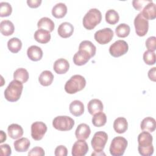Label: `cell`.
<instances>
[{
	"label": "cell",
	"mask_w": 156,
	"mask_h": 156,
	"mask_svg": "<svg viewBox=\"0 0 156 156\" xmlns=\"http://www.w3.org/2000/svg\"><path fill=\"white\" fill-rule=\"evenodd\" d=\"M153 137L149 132L143 131L138 136V152L143 156H150L154 153Z\"/></svg>",
	"instance_id": "6da1fadb"
},
{
	"label": "cell",
	"mask_w": 156,
	"mask_h": 156,
	"mask_svg": "<svg viewBox=\"0 0 156 156\" xmlns=\"http://www.w3.org/2000/svg\"><path fill=\"white\" fill-rule=\"evenodd\" d=\"M23 90V83L16 80H13L5 88L4 97L9 102H16L20 98Z\"/></svg>",
	"instance_id": "7a4b0ae2"
},
{
	"label": "cell",
	"mask_w": 156,
	"mask_h": 156,
	"mask_svg": "<svg viewBox=\"0 0 156 156\" xmlns=\"http://www.w3.org/2000/svg\"><path fill=\"white\" fill-rule=\"evenodd\" d=\"M86 85V80L84 77L76 74L71 77L65 85V90L68 94H74L82 90Z\"/></svg>",
	"instance_id": "3957f363"
},
{
	"label": "cell",
	"mask_w": 156,
	"mask_h": 156,
	"mask_svg": "<svg viewBox=\"0 0 156 156\" xmlns=\"http://www.w3.org/2000/svg\"><path fill=\"white\" fill-rule=\"evenodd\" d=\"M102 20V13L96 8L90 9L83 18V26L87 30L93 29Z\"/></svg>",
	"instance_id": "277c9868"
},
{
	"label": "cell",
	"mask_w": 156,
	"mask_h": 156,
	"mask_svg": "<svg viewBox=\"0 0 156 156\" xmlns=\"http://www.w3.org/2000/svg\"><path fill=\"white\" fill-rule=\"evenodd\" d=\"M128 142L127 140L121 136L115 137L110 146V153L113 156H122L127 148Z\"/></svg>",
	"instance_id": "5b68a950"
},
{
	"label": "cell",
	"mask_w": 156,
	"mask_h": 156,
	"mask_svg": "<svg viewBox=\"0 0 156 156\" xmlns=\"http://www.w3.org/2000/svg\"><path fill=\"white\" fill-rule=\"evenodd\" d=\"M74 121L68 116H58L52 121L53 127L60 131H68L73 129Z\"/></svg>",
	"instance_id": "8992f818"
},
{
	"label": "cell",
	"mask_w": 156,
	"mask_h": 156,
	"mask_svg": "<svg viewBox=\"0 0 156 156\" xmlns=\"http://www.w3.org/2000/svg\"><path fill=\"white\" fill-rule=\"evenodd\" d=\"M108 140L107 133L104 131L96 132L91 141V144L94 152H102Z\"/></svg>",
	"instance_id": "52a82bcc"
},
{
	"label": "cell",
	"mask_w": 156,
	"mask_h": 156,
	"mask_svg": "<svg viewBox=\"0 0 156 156\" xmlns=\"http://www.w3.org/2000/svg\"><path fill=\"white\" fill-rule=\"evenodd\" d=\"M128 50L129 46L127 43L122 40L116 41L109 48V52L114 57H119L124 55Z\"/></svg>",
	"instance_id": "ba28073f"
},
{
	"label": "cell",
	"mask_w": 156,
	"mask_h": 156,
	"mask_svg": "<svg viewBox=\"0 0 156 156\" xmlns=\"http://www.w3.org/2000/svg\"><path fill=\"white\" fill-rule=\"evenodd\" d=\"M134 26L135 32L140 37H144L147 33L149 29V22L139 13L134 19Z\"/></svg>",
	"instance_id": "9c48e42d"
},
{
	"label": "cell",
	"mask_w": 156,
	"mask_h": 156,
	"mask_svg": "<svg viewBox=\"0 0 156 156\" xmlns=\"http://www.w3.org/2000/svg\"><path fill=\"white\" fill-rule=\"evenodd\" d=\"M113 35L114 34L112 29L106 27L96 31L94 35V38L99 44H105L112 40Z\"/></svg>",
	"instance_id": "30bf717a"
},
{
	"label": "cell",
	"mask_w": 156,
	"mask_h": 156,
	"mask_svg": "<svg viewBox=\"0 0 156 156\" xmlns=\"http://www.w3.org/2000/svg\"><path fill=\"white\" fill-rule=\"evenodd\" d=\"M46 131L47 126L41 121L34 122L31 125V136L34 140H41Z\"/></svg>",
	"instance_id": "8fae6325"
},
{
	"label": "cell",
	"mask_w": 156,
	"mask_h": 156,
	"mask_svg": "<svg viewBox=\"0 0 156 156\" xmlns=\"http://www.w3.org/2000/svg\"><path fill=\"white\" fill-rule=\"evenodd\" d=\"M88 151V146L83 140L76 141L72 147L71 154L73 156H84Z\"/></svg>",
	"instance_id": "7c38bea8"
},
{
	"label": "cell",
	"mask_w": 156,
	"mask_h": 156,
	"mask_svg": "<svg viewBox=\"0 0 156 156\" xmlns=\"http://www.w3.org/2000/svg\"><path fill=\"white\" fill-rule=\"evenodd\" d=\"M91 58L90 54L85 50L79 49L73 56V62L76 65L82 66L86 64Z\"/></svg>",
	"instance_id": "4fadbf2b"
},
{
	"label": "cell",
	"mask_w": 156,
	"mask_h": 156,
	"mask_svg": "<svg viewBox=\"0 0 156 156\" xmlns=\"http://www.w3.org/2000/svg\"><path fill=\"white\" fill-rule=\"evenodd\" d=\"M142 16L147 21L152 20L156 18V5L151 1L150 2L147 4L143 8L142 11L140 12Z\"/></svg>",
	"instance_id": "5bb4252c"
},
{
	"label": "cell",
	"mask_w": 156,
	"mask_h": 156,
	"mask_svg": "<svg viewBox=\"0 0 156 156\" xmlns=\"http://www.w3.org/2000/svg\"><path fill=\"white\" fill-rule=\"evenodd\" d=\"M74 32V26L70 23L63 22L60 24L58 27V34L63 38L71 37Z\"/></svg>",
	"instance_id": "9a60e30c"
},
{
	"label": "cell",
	"mask_w": 156,
	"mask_h": 156,
	"mask_svg": "<svg viewBox=\"0 0 156 156\" xmlns=\"http://www.w3.org/2000/svg\"><path fill=\"white\" fill-rule=\"evenodd\" d=\"M69 68V63L68 61L65 58H60L55 61L53 69L58 74H65Z\"/></svg>",
	"instance_id": "2e32d148"
},
{
	"label": "cell",
	"mask_w": 156,
	"mask_h": 156,
	"mask_svg": "<svg viewBox=\"0 0 156 156\" xmlns=\"http://www.w3.org/2000/svg\"><path fill=\"white\" fill-rule=\"evenodd\" d=\"M91 133L90 126L85 123L80 124L75 131V135L78 140H85L88 139Z\"/></svg>",
	"instance_id": "e0dca14e"
},
{
	"label": "cell",
	"mask_w": 156,
	"mask_h": 156,
	"mask_svg": "<svg viewBox=\"0 0 156 156\" xmlns=\"http://www.w3.org/2000/svg\"><path fill=\"white\" fill-rule=\"evenodd\" d=\"M27 55L30 60L37 62L41 59L43 57V51L39 46L32 45L28 48Z\"/></svg>",
	"instance_id": "ac0fdd59"
},
{
	"label": "cell",
	"mask_w": 156,
	"mask_h": 156,
	"mask_svg": "<svg viewBox=\"0 0 156 156\" xmlns=\"http://www.w3.org/2000/svg\"><path fill=\"white\" fill-rule=\"evenodd\" d=\"M88 111L91 115H94L103 110V104L98 99H93L89 101L87 105Z\"/></svg>",
	"instance_id": "d6986e66"
},
{
	"label": "cell",
	"mask_w": 156,
	"mask_h": 156,
	"mask_svg": "<svg viewBox=\"0 0 156 156\" xmlns=\"http://www.w3.org/2000/svg\"><path fill=\"white\" fill-rule=\"evenodd\" d=\"M7 132L9 136L12 139L20 138L23 135V129L22 127L17 124H12L8 126Z\"/></svg>",
	"instance_id": "ffe728a7"
},
{
	"label": "cell",
	"mask_w": 156,
	"mask_h": 156,
	"mask_svg": "<svg viewBox=\"0 0 156 156\" xmlns=\"http://www.w3.org/2000/svg\"><path fill=\"white\" fill-rule=\"evenodd\" d=\"M34 39L40 43H47L51 40L50 32L42 29H38L34 33Z\"/></svg>",
	"instance_id": "44dd1931"
},
{
	"label": "cell",
	"mask_w": 156,
	"mask_h": 156,
	"mask_svg": "<svg viewBox=\"0 0 156 156\" xmlns=\"http://www.w3.org/2000/svg\"><path fill=\"white\" fill-rule=\"evenodd\" d=\"M69 108L70 113L75 116H81L84 112V105L79 100H74L71 102Z\"/></svg>",
	"instance_id": "7402d4cb"
},
{
	"label": "cell",
	"mask_w": 156,
	"mask_h": 156,
	"mask_svg": "<svg viewBox=\"0 0 156 156\" xmlns=\"http://www.w3.org/2000/svg\"><path fill=\"white\" fill-rule=\"evenodd\" d=\"M113 129L118 133H124L128 128V122L124 117H118L113 122Z\"/></svg>",
	"instance_id": "603a6c76"
},
{
	"label": "cell",
	"mask_w": 156,
	"mask_h": 156,
	"mask_svg": "<svg viewBox=\"0 0 156 156\" xmlns=\"http://www.w3.org/2000/svg\"><path fill=\"white\" fill-rule=\"evenodd\" d=\"M30 145V142L27 138H21L13 143L15 151L18 152H26Z\"/></svg>",
	"instance_id": "cb8c5ba5"
},
{
	"label": "cell",
	"mask_w": 156,
	"mask_h": 156,
	"mask_svg": "<svg viewBox=\"0 0 156 156\" xmlns=\"http://www.w3.org/2000/svg\"><path fill=\"white\" fill-rule=\"evenodd\" d=\"M156 127L155 119L152 117H146L144 118L140 124V128L143 131L152 132L155 130Z\"/></svg>",
	"instance_id": "d4e9b609"
},
{
	"label": "cell",
	"mask_w": 156,
	"mask_h": 156,
	"mask_svg": "<svg viewBox=\"0 0 156 156\" xmlns=\"http://www.w3.org/2000/svg\"><path fill=\"white\" fill-rule=\"evenodd\" d=\"M67 13V7L65 4L59 2L56 4L52 9V15L56 18H63Z\"/></svg>",
	"instance_id": "484cf974"
},
{
	"label": "cell",
	"mask_w": 156,
	"mask_h": 156,
	"mask_svg": "<svg viewBox=\"0 0 156 156\" xmlns=\"http://www.w3.org/2000/svg\"><path fill=\"white\" fill-rule=\"evenodd\" d=\"M1 33L4 36L12 35L15 30V27L10 20H3L0 23Z\"/></svg>",
	"instance_id": "4316f807"
},
{
	"label": "cell",
	"mask_w": 156,
	"mask_h": 156,
	"mask_svg": "<svg viewBox=\"0 0 156 156\" xmlns=\"http://www.w3.org/2000/svg\"><path fill=\"white\" fill-rule=\"evenodd\" d=\"M37 27L38 29L46 30L51 32L54 30L55 24L54 21L49 18L43 17L40 18L38 21Z\"/></svg>",
	"instance_id": "83f0119b"
},
{
	"label": "cell",
	"mask_w": 156,
	"mask_h": 156,
	"mask_svg": "<svg viewBox=\"0 0 156 156\" xmlns=\"http://www.w3.org/2000/svg\"><path fill=\"white\" fill-rule=\"evenodd\" d=\"M54 80V75L51 71L48 70L43 71L38 77L40 83L44 87L50 85Z\"/></svg>",
	"instance_id": "f1b7e54d"
},
{
	"label": "cell",
	"mask_w": 156,
	"mask_h": 156,
	"mask_svg": "<svg viewBox=\"0 0 156 156\" xmlns=\"http://www.w3.org/2000/svg\"><path fill=\"white\" fill-rule=\"evenodd\" d=\"M7 47L11 52L17 53L21 50L22 48V42L19 38L16 37H13L8 41Z\"/></svg>",
	"instance_id": "f546056e"
},
{
	"label": "cell",
	"mask_w": 156,
	"mask_h": 156,
	"mask_svg": "<svg viewBox=\"0 0 156 156\" xmlns=\"http://www.w3.org/2000/svg\"><path fill=\"white\" fill-rule=\"evenodd\" d=\"M13 78L14 80H18L23 83H26L29 79V73L23 68H18L13 73Z\"/></svg>",
	"instance_id": "4dcf8cb0"
},
{
	"label": "cell",
	"mask_w": 156,
	"mask_h": 156,
	"mask_svg": "<svg viewBox=\"0 0 156 156\" xmlns=\"http://www.w3.org/2000/svg\"><path fill=\"white\" fill-rule=\"evenodd\" d=\"M79 49H83L88 52L91 57H94L96 54V48L92 42L88 40H84L80 42L79 46Z\"/></svg>",
	"instance_id": "1f68e13d"
},
{
	"label": "cell",
	"mask_w": 156,
	"mask_h": 156,
	"mask_svg": "<svg viewBox=\"0 0 156 156\" xmlns=\"http://www.w3.org/2000/svg\"><path fill=\"white\" fill-rule=\"evenodd\" d=\"M105 18L106 22L112 25L116 24L119 20V16L118 13L114 9L108 10L105 13Z\"/></svg>",
	"instance_id": "d6a6232c"
},
{
	"label": "cell",
	"mask_w": 156,
	"mask_h": 156,
	"mask_svg": "<svg viewBox=\"0 0 156 156\" xmlns=\"http://www.w3.org/2000/svg\"><path fill=\"white\" fill-rule=\"evenodd\" d=\"M92 123L95 127H100L104 126L107 122L106 115L103 112H99L93 115L92 118Z\"/></svg>",
	"instance_id": "836d02e7"
},
{
	"label": "cell",
	"mask_w": 156,
	"mask_h": 156,
	"mask_svg": "<svg viewBox=\"0 0 156 156\" xmlns=\"http://www.w3.org/2000/svg\"><path fill=\"white\" fill-rule=\"evenodd\" d=\"M130 26L126 23H121L119 24L115 29V33L118 37L125 38L130 34Z\"/></svg>",
	"instance_id": "e575fe53"
},
{
	"label": "cell",
	"mask_w": 156,
	"mask_h": 156,
	"mask_svg": "<svg viewBox=\"0 0 156 156\" xmlns=\"http://www.w3.org/2000/svg\"><path fill=\"white\" fill-rule=\"evenodd\" d=\"M12 12V7L11 5L7 2H1L0 3V16H9Z\"/></svg>",
	"instance_id": "d590c367"
},
{
	"label": "cell",
	"mask_w": 156,
	"mask_h": 156,
	"mask_svg": "<svg viewBox=\"0 0 156 156\" xmlns=\"http://www.w3.org/2000/svg\"><path fill=\"white\" fill-rule=\"evenodd\" d=\"M143 60L148 65H153L155 63V54L154 52L147 50L143 54Z\"/></svg>",
	"instance_id": "8d00e7d4"
},
{
	"label": "cell",
	"mask_w": 156,
	"mask_h": 156,
	"mask_svg": "<svg viewBox=\"0 0 156 156\" xmlns=\"http://www.w3.org/2000/svg\"><path fill=\"white\" fill-rule=\"evenodd\" d=\"M146 46L149 51L154 52L156 49V38L154 36L149 37L146 41Z\"/></svg>",
	"instance_id": "74e56055"
},
{
	"label": "cell",
	"mask_w": 156,
	"mask_h": 156,
	"mask_svg": "<svg viewBox=\"0 0 156 156\" xmlns=\"http://www.w3.org/2000/svg\"><path fill=\"white\" fill-rule=\"evenodd\" d=\"M151 1L147 0H134L132 1L133 7L137 10H141L143 8Z\"/></svg>",
	"instance_id": "f35d334b"
},
{
	"label": "cell",
	"mask_w": 156,
	"mask_h": 156,
	"mask_svg": "<svg viewBox=\"0 0 156 156\" xmlns=\"http://www.w3.org/2000/svg\"><path fill=\"white\" fill-rule=\"evenodd\" d=\"M45 155L44 149L38 146L33 147L28 153V155H37V156H44Z\"/></svg>",
	"instance_id": "ab89813d"
},
{
	"label": "cell",
	"mask_w": 156,
	"mask_h": 156,
	"mask_svg": "<svg viewBox=\"0 0 156 156\" xmlns=\"http://www.w3.org/2000/svg\"><path fill=\"white\" fill-rule=\"evenodd\" d=\"M68 154L67 148L63 145L58 146L54 152V155L55 156H66Z\"/></svg>",
	"instance_id": "60d3db41"
},
{
	"label": "cell",
	"mask_w": 156,
	"mask_h": 156,
	"mask_svg": "<svg viewBox=\"0 0 156 156\" xmlns=\"http://www.w3.org/2000/svg\"><path fill=\"white\" fill-rule=\"evenodd\" d=\"M1 155L2 156H9L12 154V149L8 144L0 145Z\"/></svg>",
	"instance_id": "b9f144b4"
},
{
	"label": "cell",
	"mask_w": 156,
	"mask_h": 156,
	"mask_svg": "<svg viewBox=\"0 0 156 156\" xmlns=\"http://www.w3.org/2000/svg\"><path fill=\"white\" fill-rule=\"evenodd\" d=\"M41 2V0H27V4L30 8H37L40 5Z\"/></svg>",
	"instance_id": "7bdbcfd3"
},
{
	"label": "cell",
	"mask_w": 156,
	"mask_h": 156,
	"mask_svg": "<svg viewBox=\"0 0 156 156\" xmlns=\"http://www.w3.org/2000/svg\"><path fill=\"white\" fill-rule=\"evenodd\" d=\"M156 73V68L155 67H153L152 68L150 69L148 71V77L149 78L150 80L154 81V82H155V73Z\"/></svg>",
	"instance_id": "ee69618b"
},
{
	"label": "cell",
	"mask_w": 156,
	"mask_h": 156,
	"mask_svg": "<svg viewBox=\"0 0 156 156\" xmlns=\"http://www.w3.org/2000/svg\"><path fill=\"white\" fill-rule=\"evenodd\" d=\"M0 132H1V135H0V136H1V137H0V143H3L4 141H5L6 140V139H7V136H6L5 133H4L3 130H1Z\"/></svg>",
	"instance_id": "f6af8a7d"
},
{
	"label": "cell",
	"mask_w": 156,
	"mask_h": 156,
	"mask_svg": "<svg viewBox=\"0 0 156 156\" xmlns=\"http://www.w3.org/2000/svg\"><path fill=\"white\" fill-rule=\"evenodd\" d=\"M105 155V153H104L103 152H96L94 151V152L91 154V155Z\"/></svg>",
	"instance_id": "bcb514c9"
}]
</instances>
